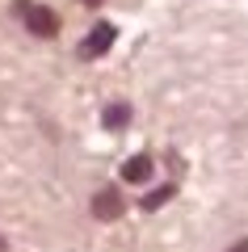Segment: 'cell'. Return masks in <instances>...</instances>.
Wrapping results in <instances>:
<instances>
[{
  "label": "cell",
  "mask_w": 248,
  "mask_h": 252,
  "mask_svg": "<svg viewBox=\"0 0 248 252\" xmlns=\"http://www.w3.org/2000/svg\"><path fill=\"white\" fill-rule=\"evenodd\" d=\"M17 13H21V21H26V30H34L38 38H51L55 30H59V17H55L46 4H30V0H21Z\"/></svg>",
  "instance_id": "1"
},
{
  "label": "cell",
  "mask_w": 248,
  "mask_h": 252,
  "mask_svg": "<svg viewBox=\"0 0 248 252\" xmlns=\"http://www.w3.org/2000/svg\"><path fill=\"white\" fill-rule=\"evenodd\" d=\"M122 210H126V198L118 193L114 185L97 189V198H93V215H97V219H118Z\"/></svg>",
  "instance_id": "2"
},
{
  "label": "cell",
  "mask_w": 248,
  "mask_h": 252,
  "mask_svg": "<svg viewBox=\"0 0 248 252\" xmlns=\"http://www.w3.org/2000/svg\"><path fill=\"white\" fill-rule=\"evenodd\" d=\"M114 38H118L114 26H97L84 42H80V59H97V55H106L109 46H114Z\"/></svg>",
  "instance_id": "3"
},
{
  "label": "cell",
  "mask_w": 248,
  "mask_h": 252,
  "mask_svg": "<svg viewBox=\"0 0 248 252\" xmlns=\"http://www.w3.org/2000/svg\"><path fill=\"white\" fill-rule=\"evenodd\" d=\"M122 177L126 181H147L151 177V160H147V156H131V160L122 164Z\"/></svg>",
  "instance_id": "4"
},
{
  "label": "cell",
  "mask_w": 248,
  "mask_h": 252,
  "mask_svg": "<svg viewBox=\"0 0 248 252\" xmlns=\"http://www.w3.org/2000/svg\"><path fill=\"white\" fill-rule=\"evenodd\" d=\"M126 122H131V105H122V101H118V105L106 109V126H109V130H122Z\"/></svg>",
  "instance_id": "5"
},
{
  "label": "cell",
  "mask_w": 248,
  "mask_h": 252,
  "mask_svg": "<svg viewBox=\"0 0 248 252\" xmlns=\"http://www.w3.org/2000/svg\"><path fill=\"white\" fill-rule=\"evenodd\" d=\"M173 193H177L173 185H160V189H151L147 198H143V210H160L164 202H173Z\"/></svg>",
  "instance_id": "6"
},
{
  "label": "cell",
  "mask_w": 248,
  "mask_h": 252,
  "mask_svg": "<svg viewBox=\"0 0 248 252\" xmlns=\"http://www.w3.org/2000/svg\"><path fill=\"white\" fill-rule=\"evenodd\" d=\"M227 252H248V240H240V244H231Z\"/></svg>",
  "instance_id": "7"
},
{
  "label": "cell",
  "mask_w": 248,
  "mask_h": 252,
  "mask_svg": "<svg viewBox=\"0 0 248 252\" xmlns=\"http://www.w3.org/2000/svg\"><path fill=\"white\" fill-rule=\"evenodd\" d=\"M0 252H4V235H0Z\"/></svg>",
  "instance_id": "8"
},
{
  "label": "cell",
  "mask_w": 248,
  "mask_h": 252,
  "mask_svg": "<svg viewBox=\"0 0 248 252\" xmlns=\"http://www.w3.org/2000/svg\"><path fill=\"white\" fill-rule=\"evenodd\" d=\"M84 4H97V0H84Z\"/></svg>",
  "instance_id": "9"
}]
</instances>
